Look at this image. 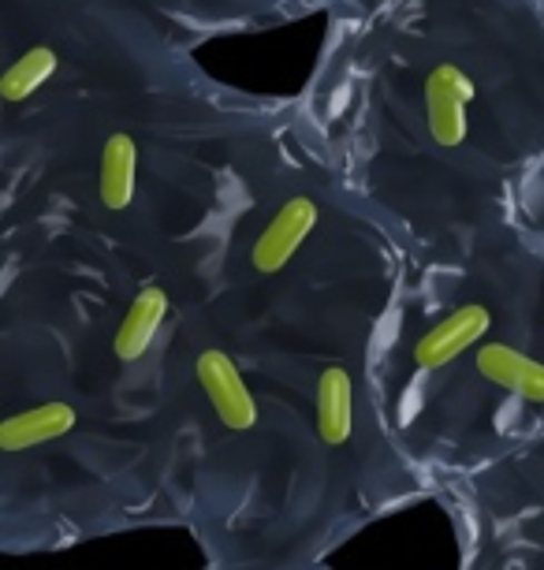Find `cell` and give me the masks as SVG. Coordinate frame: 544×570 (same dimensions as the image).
<instances>
[{
  "label": "cell",
  "mask_w": 544,
  "mask_h": 570,
  "mask_svg": "<svg viewBox=\"0 0 544 570\" xmlns=\"http://www.w3.org/2000/svg\"><path fill=\"white\" fill-rule=\"evenodd\" d=\"M57 52H52L49 46H34L30 52H23L12 68L4 71V79H0V98L4 101H27L30 94L41 90L52 71H57Z\"/></svg>",
  "instance_id": "30bf717a"
},
{
  "label": "cell",
  "mask_w": 544,
  "mask_h": 570,
  "mask_svg": "<svg viewBox=\"0 0 544 570\" xmlns=\"http://www.w3.org/2000/svg\"><path fill=\"white\" fill-rule=\"evenodd\" d=\"M350 425H355V384L344 365H328L317 376V436L328 448L347 444Z\"/></svg>",
  "instance_id": "ba28073f"
},
{
  "label": "cell",
  "mask_w": 544,
  "mask_h": 570,
  "mask_svg": "<svg viewBox=\"0 0 544 570\" xmlns=\"http://www.w3.org/2000/svg\"><path fill=\"white\" fill-rule=\"evenodd\" d=\"M79 414H75L71 403H41L34 411H23V414H12L0 422V448L12 455V451H27V448H38V444H49V440H60L68 436Z\"/></svg>",
  "instance_id": "8992f818"
},
{
  "label": "cell",
  "mask_w": 544,
  "mask_h": 570,
  "mask_svg": "<svg viewBox=\"0 0 544 570\" xmlns=\"http://www.w3.org/2000/svg\"><path fill=\"white\" fill-rule=\"evenodd\" d=\"M165 317H168V295L157 284L142 287V292L135 295V303L127 306L120 328H116V340H112L116 358L120 362L142 358V354L149 351V343H154V336H157V328L165 325Z\"/></svg>",
  "instance_id": "52a82bcc"
},
{
  "label": "cell",
  "mask_w": 544,
  "mask_h": 570,
  "mask_svg": "<svg viewBox=\"0 0 544 570\" xmlns=\"http://www.w3.org/2000/svg\"><path fill=\"white\" fill-rule=\"evenodd\" d=\"M477 370L504 392H515L518 400L544 403V362L530 358V354L507 347V343H485L477 351Z\"/></svg>",
  "instance_id": "5b68a950"
},
{
  "label": "cell",
  "mask_w": 544,
  "mask_h": 570,
  "mask_svg": "<svg viewBox=\"0 0 544 570\" xmlns=\"http://www.w3.org/2000/svg\"><path fill=\"white\" fill-rule=\"evenodd\" d=\"M477 98V86L471 75L455 63H441L429 71L425 82V116H429V131L436 146H463L466 138V105Z\"/></svg>",
  "instance_id": "7a4b0ae2"
},
{
  "label": "cell",
  "mask_w": 544,
  "mask_h": 570,
  "mask_svg": "<svg viewBox=\"0 0 544 570\" xmlns=\"http://www.w3.org/2000/svg\"><path fill=\"white\" fill-rule=\"evenodd\" d=\"M138 146L131 135H112L101 154V202L109 209H127L135 202Z\"/></svg>",
  "instance_id": "9c48e42d"
},
{
  "label": "cell",
  "mask_w": 544,
  "mask_h": 570,
  "mask_svg": "<svg viewBox=\"0 0 544 570\" xmlns=\"http://www.w3.org/2000/svg\"><path fill=\"white\" fill-rule=\"evenodd\" d=\"M317 224V206L309 198H291L276 217L265 224V232L258 235L250 250V262L258 273H280L291 262L298 246L306 243V235Z\"/></svg>",
  "instance_id": "277c9868"
},
{
  "label": "cell",
  "mask_w": 544,
  "mask_h": 570,
  "mask_svg": "<svg viewBox=\"0 0 544 570\" xmlns=\"http://www.w3.org/2000/svg\"><path fill=\"white\" fill-rule=\"evenodd\" d=\"M488 325H493V314L482 303L458 306L414 343V362H418V370H441V365L458 358L463 351H471L488 332Z\"/></svg>",
  "instance_id": "3957f363"
},
{
  "label": "cell",
  "mask_w": 544,
  "mask_h": 570,
  "mask_svg": "<svg viewBox=\"0 0 544 570\" xmlns=\"http://www.w3.org/2000/svg\"><path fill=\"white\" fill-rule=\"evenodd\" d=\"M198 384L212 403V411L228 429L236 433H250L258 425V400L250 395L247 381H243L239 365L228 358L224 351H201L195 362Z\"/></svg>",
  "instance_id": "6da1fadb"
}]
</instances>
